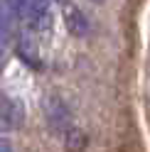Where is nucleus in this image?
Wrapping results in <instances>:
<instances>
[{"mask_svg": "<svg viewBox=\"0 0 150 152\" xmlns=\"http://www.w3.org/2000/svg\"><path fill=\"white\" fill-rule=\"evenodd\" d=\"M64 20H67V27L74 34H86L89 32V22H86V17H84V12L79 10V7L67 5L64 7Z\"/></svg>", "mask_w": 150, "mask_h": 152, "instance_id": "f257e3e1", "label": "nucleus"}]
</instances>
